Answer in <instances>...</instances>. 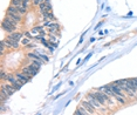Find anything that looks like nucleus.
I'll return each mask as SVG.
<instances>
[{"instance_id": "1", "label": "nucleus", "mask_w": 137, "mask_h": 115, "mask_svg": "<svg viewBox=\"0 0 137 115\" xmlns=\"http://www.w3.org/2000/svg\"><path fill=\"white\" fill-rule=\"evenodd\" d=\"M39 67H36V66H33V65H29V66H27V67H24V69H22V73H25L26 75H28V76H34L36 73L39 72Z\"/></svg>"}, {"instance_id": "2", "label": "nucleus", "mask_w": 137, "mask_h": 115, "mask_svg": "<svg viewBox=\"0 0 137 115\" xmlns=\"http://www.w3.org/2000/svg\"><path fill=\"white\" fill-rule=\"evenodd\" d=\"M1 27H2V29H4V31L8 32V33H14V31H15V27H17V26L12 25L11 22L8 21V20L5 18V19L1 21Z\"/></svg>"}, {"instance_id": "3", "label": "nucleus", "mask_w": 137, "mask_h": 115, "mask_svg": "<svg viewBox=\"0 0 137 115\" xmlns=\"http://www.w3.org/2000/svg\"><path fill=\"white\" fill-rule=\"evenodd\" d=\"M7 80H8L9 83L13 85V87H14L15 89L21 88L22 82H21V81H19V80L17 79V76H15V75H12V74H7Z\"/></svg>"}, {"instance_id": "4", "label": "nucleus", "mask_w": 137, "mask_h": 115, "mask_svg": "<svg viewBox=\"0 0 137 115\" xmlns=\"http://www.w3.org/2000/svg\"><path fill=\"white\" fill-rule=\"evenodd\" d=\"M94 96L96 97V100H97L101 104H106V102L109 100V97L107 94H104L103 92H100V91L95 92V93H94Z\"/></svg>"}, {"instance_id": "5", "label": "nucleus", "mask_w": 137, "mask_h": 115, "mask_svg": "<svg viewBox=\"0 0 137 115\" xmlns=\"http://www.w3.org/2000/svg\"><path fill=\"white\" fill-rule=\"evenodd\" d=\"M4 42H5V46H7L8 48H17L19 46V41H15V40L8 38V36H7L6 40H4Z\"/></svg>"}, {"instance_id": "6", "label": "nucleus", "mask_w": 137, "mask_h": 115, "mask_svg": "<svg viewBox=\"0 0 137 115\" xmlns=\"http://www.w3.org/2000/svg\"><path fill=\"white\" fill-rule=\"evenodd\" d=\"M81 106L84 108V111L87 112L88 114H95V108H94L93 106H91L90 103H89L88 101H83L81 103Z\"/></svg>"}, {"instance_id": "7", "label": "nucleus", "mask_w": 137, "mask_h": 115, "mask_svg": "<svg viewBox=\"0 0 137 115\" xmlns=\"http://www.w3.org/2000/svg\"><path fill=\"white\" fill-rule=\"evenodd\" d=\"M88 102L94 107V108H100V107H101V103L96 100V97L94 96V94H89L88 95Z\"/></svg>"}, {"instance_id": "8", "label": "nucleus", "mask_w": 137, "mask_h": 115, "mask_svg": "<svg viewBox=\"0 0 137 115\" xmlns=\"http://www.w3.org/2000/svg\"><path fill=\"white\" fill-rule=\"evenodd\" d=\"M15 76H17V79H18L19 81L22 82V85L26 83V82H28V81H31V76L26 75L25 73H17Z\"/></svg>"}, {"instance_id": "9", "label": "nucleus", "mask_w": 137, "mask_h": 115, "mask_svg": "<svg viewBox=\"0 0 137 115\" xmlns=\"http://www.w3.org/2000/svg\"><path fill=\"white\" fill-rule=\"evenodd\" d=\"M109 87H110V89L114 92V94H115V95H118V96H122V97H124V94H123V92H122V89L119 88L118 86H116L115 83H113V85H109Z\"/></svg>"}, {"instance_id": "10", "label": "nucleus", "mask_w": 137, "mask_h": 115, "mask_svg": "<svg viewBox=\"0 0 137 115\" xmlns=\"http://www.w3.org/2000/svg\"><path fill=\"white\" fill-rule=\"evenodd\" d=\"M7 13L15 14V15H21V13H20V11H19V8H18V7L12 6V5L8 7V9H7Z\"/></svg>"}, {"instance_id": "11", "label": "nucleus", "mask_w": 137, "mask_h": 115, "mask_svg": "<svg viewBox=\"0 0 137 115\" xmlns=\"http://www.w3.org/2000/svg\"><path fill=\"white\" fill-rule=\"evenodd\" d=\"M1 87H4V88L6 89V91L8 92V93L11 94V95L14 93V92L17 91V89L13 87V85H12V83H7V85H5V83H4V85H1Z\"/></svg>"}, {"instance_id": "12", "label": "nucleus", "mask_w": 137, "mask_h": 115, "mask_svg": "<svg viewBox=\"0 0 137 115\" xmlns=\"http://www.w3.org/2000/svg\"><path fill=\"white\" fill-rule=\"evenodd\" d=\"M8 38H11V39H13V40H15V41H20L21 40V38H22V34L21 33H9V35H8Z\"/></svg>"}, {"instance_id": "13", "label": "nucleus", "mask_w": 137, "mask_h": 115, "mask_svg": "<svg viewBox=\"0 0 137 115\" xmlns=\"http://www.w3.org/2000/svg\"><path fill=\"white\" fill-rule=\"evenodd\" d=\"M11 5L15 7H20L24 5V0H11Z\"/></svg>"}, {"instance_id": "14", "label": "nucleus", "mask_w": 137, "mask_h": 115, "mask_svg": "<svg viewBox=\"0 0 137 115\" xmlns=\"http://www.w3.org/2000/svg\"><path fill=\"white\" fill-rule=\"evenodd\" d=\"M6 17L7 18H11V19H14V20H17L18 22L21 21V15H15V14H11V13H7L6 14Z\"/></svg>"}, {"instance_id": "15", "label": "nucleus", "mask_w": 137, "mask_h": 115, "mask_svg": "<svg viewBox=\"0 0 137 115\" xmlns=\"http://www.w3.org/2000/svg\"><path fill=\"white\" fill-rule=\"evenodd\" d=\"M43 18H45V20H54L55 19L52 12H46V13H43Z\"/></svg>"}, {"instance_id": "16", "label": "nucleus", "mask_w": 137, "mask_h": 115, "mask_svg": "<svg viewBox=\"0 0 137 115\" xmlns=\"http://www.w3.org/2000/svg\"><path fill=\"white\" fill-rule=\"evenodd\" d=\"M32 1H33V4L35 5V6H36V5H38V6H40L42 2H45V0H32Z\"/></svg>"}, {"instance_id": "17", "label": "nucleus", "mask_w": 137, "mask_h": 115, "mask_svg": "<svg viewBox=\"0 0 137 115\" xmlns=\"http://www.w3.org/2000/svg\"><path fill=\"white\" fill-rule=\"evenodd\" d=\"M40 58H41V60H42V61H48V56H47V55H42V54H41V55H40Z\"/></svg>"}, {"instance_id": "18", "label": "nucleus", "mask_w": 137, "mask_h": 115, "mask_svg": "<svg viewBox=\"0 0 137 115\" xmlns=\"http://www.w3.org/2000/svg\"><path fill=\"white\" fill-rule=\"evenodd\" d=\"M133 82H134V87H135V89L137 91V79H133Z\"/></svg>"}, {"instance_id": "19", "label": "nucleus", "mask_w": 137, "mask_h": 115, "mask_svg": "<svg viewBox=\"0 0 137 115\" xmlns=\"http://www.w3.org/2000/svg\"><path fill=\"white\" fill-rule=\"evenodd\" d=\"M29 41H31V39H24V44H25V45H27Z\"/></svg>"}]
</instances>
